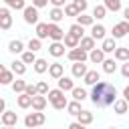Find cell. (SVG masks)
I'll list each match as a JSON object with an SVG mask.
<instances>
[{"label":"cell","instance_id":"obj_29","mask_svg":"<svg viewBox=\"0 0 129 129\" xmlns=\"http://www.w3.org/2000/svg\"><path fill=\"white\" fill-rule=\"evenodd\" d=\"M103 6L107 10H111V12H117V10H121V0H105Z\"/></svg>","mask_w":129,"mask_h":129},{"label":"cell","instance_id":"obj_45","mask_svg":"<svg viewBox=\"0 0 129 129\" xmlns=\"http://www.w3.org/2000/svg\"><path fill=\"white\" fill-rule=\"evenodd\" d=\"M73 4H75V6L79 8V12H81V14H83V12L87 10V0H75Z\"/></svg>","mask_w":129,"mask_h":129},{"label":"cell","instance_id":"obj_32","mask_svg":"<svg viewBox=\"0 0 129 129\" xmlns=\"http://www.w3.org/2000/svg\"><path fill=\"white\" fill-rule=\"evenodd\" d=\"M12 73H16V75H24V73H26V64H24L22 60H14V62H12Z\"/></svg>","mask_w":129,"mask_h":129},{"label":"cell","instance_id":"obj_42","mask_svg":"<svg viewBox=\"0 0 129 129\" xmlns=\"http://www.w3.org/2000/svg\"><path fill=\"white\" fill-rule=\"evenodd\" d=\"M28 48H30L32 52L40 50V38H30V40H28Z\"/></svg>","mask_w":129,"mask_h":129},{"label":"cell","instance_id":"obj_22","mask_svg":"<svg viewBox=\"0 0 129 129\" xmlns=\"http://www.w3.org/2000/svg\"><path fill=\"white\" fill-rule=\"evenodd\" d=\"M115 48H117L115 38H105L103 44H101V50H103V52H115Z\"/></svg>","mask_w":129,"mask_h":129},{"label":"cell","instance_id":"obj_11","mask_svg":"<svg viewBox=\"0 0 129 129\" xmlns=\"http://www.w3.org/2000/svg\"><path fill=\"white\" fill-rule=\"evenodd\" d=\"M62 73H64V69H62V64H60V62H52V64L48 67V75H50L52 79H60V77H62Z\"/></svg>","mask_w":129,"mask_h":129},{"label":"cell","instance_id":"obj_15","mask_svg":"<svg viewBox=\"0 0 129 129\" xmlns=\"http://www.w3.org/2000/svg\"><path fill=\"white\" fill-rule=\"evenodd\" d=\"M89 58H91V62H101L103 64V60H105V52L101 50V48H93L91 52H89Z\"/></svg>","mask_w":129,"mask_h":129},{"label":"cell","instance_id":"obj_16","mask_svg":"<svg viewBox=\"0 0 129 129\" xmlns=\"http://www.w3.org/2000/svg\"><path fill=\"white\" fill-rule=\"evenodd\" d=\"M44 107H46V97H44V95L32 97V109H34V111H42Z\"/></svg>","mask_w":129,"mask_h":129},{"label":"cell","instance_id":"obj_41","mask_svg":"<svg viewBox=\"0 0 129 129\" xmlns=\"http://www.w3.org/2000/svg\"><path fill=\"white\" fill-rule=\"evenodd\" d=\"M69 32H71V34H75L77 38H83V32H85V30H83V26H81V24H73V26L69 28Z\"/></svg>","mask_w":129,"mask_h":129},{"label":"cell","instance_id":"obj_31","mask_svg":"<svg viewBox=\"0 0 129 129\" xmlns=\"http://www.w3.org/2000/svg\"><path fill=\"white\" fill-rule=\"evenodd\" d=\"M22 48H24V44H22V40H10V44H8V50L10 52H22Z\"/></svg>","mask_w":129,"mask_h":129},{"label":"cell","instance_id":"obj_39","mask_svg":"<svg viewBox=\"0 0 129 129\" xmlns=\"http://www.w3.org/2000/svg\"><path fill=\"white\" fill-rule=\"evenodd\" d=\"M81 12H79V8L75 6V4H67L64 6V16H79Z\"/></svg>","mask_w":129,"mask_h":129},{"label":"cell","instance_id":"obj_49","mask_svg":"<svg viewBox=\"0 0 129 129\" xmlns=\"http://www.w3.org/2000/svg\"><path fill=\"white\" fill-rule=\"evenodd\" d=\"M50 2H52V6H54V8H60V6H62L67 0H50Z\"/></svg>","mask_w":129,"mask_h":129},{"label":"cell","instance_id":"obj_40","mask_svg":"<svg viewBox=\"0 0 129 129\" xmlns=\"http://www.w3.org/2000/svg\"><path fill=\"white\" fill-rule=\"evenodd\" d=\"M26 85H28V83H24V81H14V83H12V89H14V93H20V95H22V93L26 91Z\"/></svg>","mask_w":129,"mask_h":129},{"label":"cell","instance_id":"obj_38","mask_svg":"<svg viewBox=\"0 0 129 129\" xmlns=\"http://www.w3.org/2000/svg\"><path fill=\"white\" fill-rule=\"evenodd\" d=\"M10 83H14V75L12 71H4V75L0 77V85H10Z\"/></svg>","mask_w":129,"mask_h":129},{"label":"cell","instance_id":"obj_14","mask_svg":"<svg viewBox=\"0 0 129 129\" xmlns=\"http://www.w3.org/2000/svg\"><path fill=\"white\" fill-rule=\"evenodd\" d=\"M62 40H64V46H69L71 50H73V48H77V46H79V42H81V38H77V36H75V34H71V32H67Z\"/></svg>","mask_w":129,"mask_h":129},{"label":"cell","instance_id":"obj_46","mask_svg":"<svg viewBox=\"0 0 129 129\" xmlns=\"http://www.w3.org/2000/svg\"><path fill=\"white\" fill-rule=\"evenodd\" d=\"M50 0H32V6H36V8H42V6H46Z\"/></svg>","mask_w":129,"mask_h":129},{"label":"cell","instance_id":"obj_34","mask_svg":"<svg viewBox=\"0 0 129 129\" xmlns=\"http://www.w3.org/2000/svg\"><path fill=\"white\" fill-rule=\"evenodd\" d=\"M105 14H107V8L103 4H97L93 8V18H105Z\"/></svg>","mask_w":129,"mask_h":129},{"label":"cell","instance_id":"obj_17","mask_svg":"<svg viewBox=\"0 0 129 129\" xmlns=\"http://www.w3.org/2000/svg\"><path fill=\"white\" fill-rule=\"evenodd\" d=\"M105 26H101V24H95L93 26V30H91V36L95 38V40H105Z\"/></svg>","mask_w":129,"mask_h":129},{"label":"cell","instance_id":"obj_25","mask_svg":"<svg viewBox=\"0 0 129 129\" xmlns=\"http://www.w3.org/2000/svg\"><path fill=\"white\" fill-rule=\"evenodd\" d=\"M18 107H20V109H28V107H32V97H28L26 93H22V95L18 97Z\"/></svg>","mask_w":129,"mask_h":129},{"label":"cell","instance_id":"obj_1","mask_svg":"<svg viewBox=\"0 0 129 129\" xmlns=\"http://www.w3.org/2000/svg\"><path fill=\"white\" fill-rule=\"evenodd\" d=\"M91 101L93 105L105 109L109 105H113L117 101V89L111 85V83H105V81H99L97 85H93V91H91Z\"/></svg>","mask_w":129,"mask_h":129},{"label":"cell","instance_id":"obj_24","mask_svg":"<svg viewBox=\"0 0 129 129\" xmlns=\"http://www.w3.org/2000/svg\"><path fill=\"white\" fill-rule=\"evenodd\" d=\"M48 67H50V64H48V62H46L44 58H36V62H34V71H36L38 75L46 73V71H48Z\"/></svg>","mask_w":129,"mask_h":129},{"label":"cell","instance_id":"obj_28","mask_svg":"<svg viewBox=\"0 0 129 129\" xmlns=\"http://www.w3.org/2000/svg\"><path fill=\"white\" fill-rule=\"evenodd\" d=\"M67 111H69V115H75V117H77L83 109H81V103H79V101H73V103L67 105Z\"/></svg>","mask_w":129,"mask_h":129},{"label":"cell","instance_id":"obj_23","mask_svg":"<svg viewBox=\"0 0 129 129\" xmlns=\"http://www.w3.org/2000/svg\"><path fill=\"white\" fill-rule=\"evenodd\" d=\"M77 119H79L81 125H89V123H93V113L91 111H81L77 115Z\"/></svg>","mask_w":129,"mask_h":129},{"label":"cell","instance_id":"obj_12","mask_svg":"<svg viewBox=\"0 0 129 129\" xmlns=\"http://www.w3.org/2000/svg\"><path fill=\"white\" fill-rule=\"evenodd\" d=\"M87 73H89V71H87V64H85V62H75V64H73V77L83 79Z\"/></svg>","mask_w":129,"mask_h":129},{"label":"cell","instance_id":"obj_2","mask_svg":"<svg viewBox=\"0 0 129 129\" xmlns=\"http://www.w3.org/2000/svg\"><path fill=\"white\" fill-rule=\"evenodd\" d=\"M48 101H50V105L54 107V109H67V97H64V93L60 91V89H52V91H48Z\"/></svg>","mask_w":129,"mask_h":129},{"label":"cell","instance_id":"obj_6","mask_svg":"<svg viewBox=\"0 0 129 129\" xmlns=\"http://www.w3.org/2000/svg\"><path fill=\"white\" fill-rule=\"evenodd\" d=\"M89 58V54L83 50V48H73V50H69V60H73V62H85Z\"/></svg>","mask_w":129,"mask_h":129},{"label":"cell","instance_id":"obj_19","mask_svg":"<svg viewBox=\"0 0 129 129\" xmlns=\"http://www.w3.org/2000/svg\"><path fill=\"white\" fill-rule=\"evenodd\" d=\"M48 52H50L52 56H62V54H64V44H60V42H52V44L48 46Z\"/></svg>","mask_w":129,"mask_h":129},{"label":"cell","instance_id":"obj_44","mask_svg":"<svg viewBox=\"0 0 129 129\" xmlns=\"http://www.w3.org/2000/svg\"><path fill=\"white\" fill-rule=\"evenodd\" d=\"M28 97H36L38 95V91H36V85H26V91H24Z\"/></svg>","mask_w":129,"mask_h":129},{"label":"cell","instance_id":"obj_10","mask_svg":"<svg viewBox=\"0 0 129 129\" xmlns=\"http://www.w3.org/2000/svg\"><path fill=\"white\" fill-rule=\"evenodd\" d=\"M79 48H83L85 52H91L95 48V38L93 36H83L81 42H79Z\"/></svg>","mask_w":129,"mask_h":129},{"label":"cell","instance_id":"obj_7","mask_svg":"<svg viewBox=\"0 0 129 129\" xmlns=\"http://www.w3.org/2000/svg\"><path fill=\"white\" fill-rule=\"evenodd\" d=\"M10 26H12L10 10H8V8H0V28H2V30H8Z\"/></svg>","mask_w":129,"mask_h":129},{"label":"cell","instance_id":"obj_26","mask_svg":"<svg viewBox=\"0 0 129 129\" xmlns=\"http://www.w3.org/2000/svg\"><path fill=\"white\" fill-rule=\"evenodd\" d=\"M115 69H117V64H115L113 58H105V60H103V71H105L107 75H113Z\"/></svg>","mask_w":129,"mask_h":129},{"label":"cell","instance_id":"obj_27","mask_svg":"<svg viewBox=\"0 0 129 129\" xmlns=\"http://www.w3.org/2000/svg\"><path fill=\"white\" fill-rule=\"evenodd\" d=\"M48 16H50V20H52V22H54V24H56V22H60V20H62V18H64V12H62V10H60V8H52V10H50V14H48Z\"/></svg>","mask_w":129,"mask_h":129},{"label":"cell","instance_id":"obj_54","mask_svg":"<svg viewBox=\"0 0 129 129\" xmlns=\"http://www.w3.org/2000/svg\"><path fill=\"white\" fill-rule=\"evenodd\" d=\"M2 129H14V127H6V125H4V127H2Z\"/></svg>","mask_w":129,"mask_h":129},{"label":"cell","instance_id":"obj_53","mask_svg":"<svg viewBox=\"0 0 129 129\" xmlns=\"http://www.w3.org/2000/svg\"><path fill=\"white\" fill-rule=\"evenodd\" d=\"M4 71H6V69H4V64H0V77L4 75Z\"/></svg>","mask_w":129,"mask_h":129},{"label":"cell","instance_id":"obj_3","mask_svg":"<svg viewBox=\"0 0 129 129\" xmlns=\"http://www.w3.org/2000/svg\"><path fill=\"white\" fill-rule=\"evenodd\" d=\"M44 121H46V117H44V113H42V111L28 113V115L24 117V125H26L28 129H32V127H38V125H42Z\"/></svg>","mask_w":129,"mask_h":129},{"label":"cell","instance_id":"obj_33","mask_svg":"<svg viewBox=\"0 0 129 129\" xmlns=\"http://www.w3.org/2000/svg\"><path fill=\"white\" fill-rule=\"evenodd\" d=\"M73 97H75V101H79V103H81V101H85V99H87V91H85V89H81V87H75V89H73Z\"/></svg>","mask_w":129,"mask_h":129},{"label":"cell","instance_id":"obj_30","mask_svg":"<svg viewBox=\"0 0 129 129\" xmlns=\"http://www.w3.org/2000/svg\"><path fill=\"white\" fill-rule=\"evenodd\" d=\"M93 16H87V14H79L77 16V24H81V26H91L93 24Z\"/></svg>","mask_w":129,"mask_h":129},{"label":"cell","instance_id":"obj_20","mask_svg":"<svg viewBox=\"0 0 129 129\" xmlns=\"http://www.w3.org/2000/svg\"><path fill=\"white\" fill-rule=\"evenodd\" d=\"M83 81H85L87 85H97V83L101 81V77H99V73H97V71H89V73L83 77Z\"/></svg>","mask_w":129,"mask_h":129},{"label":"cell","instance_id":"obj_9","mask_svg":"<svg viewBox=\"0 0 129 129\" xmlns=\"http://www.w3.org/2000/svg\"><path fill=\"white\" fill-rule=\"evenodd\" d=\"M129 32V22H119L113 26V38H123Z\"/></svg>","mask_w":129,"mask_h":129},{"label":"cell","instance_id":"obj_56","mask_svg":"<svg viewBox=\"0 0 129 129\" xmlns=\"http://www.w3.org/2000/svg\"><path fill=\"white\" fill-rule=\"evenodd\" d=\"M0 123H2V119H0Z\"/></svg>","mask_w":129,"mask_h":129},{"label":"cell","instance_id":"obj_47","mask_svg":"<svg viewBox=\"0 0 129 129\" xmlns=\"http://www.w3.org/2000/svg\"><path fill=\"white\" fill-rule=\"evenodd\" d=\"M121 75H123V77H129V60L121 67Z\"/></svg>","mask_w":129,"mask_h":129},{"label":"cell","instance_id":"obj_35","mask_svg":"<svg viewBox=\"0 0 129 129\" xmlns=\"http://www.w3.org/2000/svg\"><path fill=\"white\" fill-rule=\"evenodd\" d=\"M22 62H24V64H34V62H36V56H34V52H32V50H26V52H22Z\"/></svg>","mask_w":129,"mask_h":129},{"label":"cell","instance_id":"obj_51","mask_svg":"<svg viewBox=\"0 0 129 129\" xmlns=\"http://www.w3.org/2000/svg\"><path fill=\"white\" fill-rule=\"evenodd\" d=\"M123 16H125V22H129V6L123 10Z\"/></svg>","mask_w":129,"mask_h":129},{"label":"cell","instance_id":"obj_4","mask_svg":"<svg viewBox=\"0 0 129 129\" xmlns=\"http://www.w3.org/2000/svg\"><path fill=\"white\" fill-rule=\"evenodd\" d=\"M24 22L26 24H38V8L36 6H26L24 8Z\"/></svg>","mask_w":129,"mask_h":129},{"label":"cell","instance_id":"obj_5","mask_svg":"<svg viewBox=\"0 0 129 129\" xmlns=\"http://www.w3.org/2000/svg\"><path fill=\"white\" fill-rule=\"evenodd\" d=\"M48 36H50L54 42H60V40L64 38V32H62V28H60L58 24L50 22V24H48Z\"/></svg>","mask_w":129,"mask_h":129},{"label":"cell","instance_id":"obj_55","mask_svg":"<svg viewBox=\"0 0 129 129\" xmlns=\"http://www.w3.org/2000/svg\"><path fill=\"white\" fill-rule=\"evenodd\" d=\"M109 129H117V127H109Z\"/></svg>","mask_w":129,"mask_h":129},{"label":"cell","instance_id":"obj_21","mask_svg":"<svg viewBox=\"0 0 129 129\" xmlns=\"http://www.w3.org/2000/svg\"><path fill=\"white\" fill-rule=\"evenodd\" d=\"M46 36H48V24H46V22H38V24H36V38L42 40V38H46Z\"/></svg>","mask_w":129,"mask_h":129},{"label":"cell","instance_id":"obj_48","mask_svg":"<svg viewBox=\"0 0 129 129\" xmlns=\"http://www.w3.org/2000/svg\"><path fill=\"white\" fill-rule=\"evenodd\" d=\"M69 129H87V125H81L79 121H75V123H71V125H69Z\"/></svg>","mask_w":129,"mask_h":129},{"label":"cell","instance_id":"obj_52","mask_svg":"<svg viewBox=\"0 0 129 129\" xmlns=\"http://www.w3.org/2000/svg\"><path fill=\"white\" fill-rule=\"evenodd\" d=\"M4 107H6V103H4V99H0V113H4Z\"/></svg>","mask_w":129,"mask_h":129},{"label":"cell","instance_id":"obj_18","mask_svg":"<svg viewBox=\"0 0 129 129\" xmlns=\"http://www.w3.org/2000/svg\"><path fill=\"white\" fill-rule=\"evenodd\" d=\"M127 107H129V103H127L125 99H117V101L113 103V109H115V113H117V115L127 113Z\"/></svg>","mask_w":129,"mask_h":129},{"label":"cell","instance_id":"obj_37","mask_svg":"<svg viewBox=\"0 0 129 129\" xmlns=\"http://www.w3.org/2000/svg\"><path fill=\"white\" fill-rule=\"evenodd\" d=\"M10 8H14V10H24L26 8V4H24V0H4Z\"/></svg>","mask_w":129,"mask_h":129},{"label":"cell","instance_id":"obj_43","mask_svg":"<svg viewBox=\"0 0 129 129\" xmlns=\"http://www.w3.org/2000/svg\"><path fill=\"white\" fill-rule=\"evenodd\" d=\"M36 91H38V95H48V85L44 83V81H40V83H36Z\"/></svg>","mask_w":129,"mask_h":129},{"label":"cell","instance_id":"obj_8","mask_svg":"<svg viewBox=\"0 0 129 129\" xmlns=\"http://www.w3.org/2000/svg\"><path fill=\"white\" fill-rule=\"evenodd\" d=\"M16 123H18V115H16L14 111H4V113H2V125H6V127H16Z\"/></svg>","mask_w":129,"mask_h":129},{"label":"cell","instance_id":"obj_50","mask_svg":"<svg viewBox=\"0 0 129 129\" xmlns=\"http://www.w3.org/2000/svg\"><path fill=\"white\" fill-rule=\"evenodd\" d=\"M123 99H125V101L129 103V85H127V87L123 89Z\"/></svg>","mask_w":129,"mask_h":129},{"label":"cell","instance_id":"obj_36","mask_svg":"<svg viewBox=\"0 0 129 129\" xmlns=\"http://www.w3.org/2000/svg\"><path fill=\"white\" fill-rule=\"evenodd\" d=\"M115 58L117 60H129V48H115Z\"/></svg>","mask_w":129,"mask_h":129},{"label":"cell","instance_id":"obj_13","mask_svg":"<svg viewBox=\"0 0 129 129\" xmlns=\"http://www.w3.org/2000/svg\"><path fill=\"white\" fill-rule=\"evenodd\" d=\"M58 89H60L62 93H64V91H73V89H75L73 79H69V77H64V75H62V77L58 79Z\"/></svg>","mask_w":129,"mask_h":129}]
</instances>
